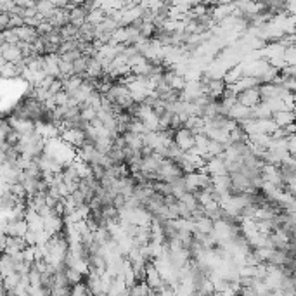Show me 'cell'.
<instances>
[{"instance_id":"6da1fadb","label":"cell","mask_w":296,"mask_h":296,"mask_svg":"<svg viewBox=\"0 0 296 296\" xmlns=\"http://www.w3.org/2000/svg\"><path fill=\"white\" fill-rule=\"evenodd\" d=\"M175 144H177L184 152H189L192 148H196V136H194L192 130L184 126V128L177 130V134H175Z\"/></svg>"},{"instance_id":"7a4b0ae2","label":"cell","mask_w":296,"mask_h":296,"mask_svg":"<svg viewBox=\"0 0 296 296\" xmlns=\"http://www.w3.org/2000/svg\"><path fill=\"white\" fill-rule=\"evenodd\" d=\"M238 102L242 104V106H246V108H251V110H253V108H256L258 104L262 102L260 87L251 88V90H246V92L239 94V96H238Z\"/></svg>"},{"instance_id":"3957f363","label":"cell","mask_w":296,"mask_h":296,"mask_svg":"<svg viewBox=\"0 0 296 296\" xmlns=\"http://www.w3.org/2000/svg\"><path fill=\"white\" fill-rule=\"evenodd\" d=\"M228 118H232L234 122H238V123H242V122H246V120H251V118H254L253 116V110L251 108H246V106H242V104H236L234 108H232L230 111H228Z\"/></svg>"},{"instance_id":"277c9868","label":"cell","mask_w":296,"mask_h":296,"mask_svg":"<svg viewBox=\"0 0 296 296\" xmlns=\"http://www.w3.org/2000/svg\"><path fill=\"white\" fill-rule=\"evenodd\" d=\"M272 120L276 122V125L279 126V128H286V126L291 125V123H296V116H294L293 111H290V110H284V111H279V113H274Z\"/></svg>"},{"instance_id":"5b68a950","label":"cell","mask_w":296,"mask_h":296,"mask_svg":"<svg viewBox=\"0 0 296 296\" xmlns=\"http://www.w3.org/2000/svg\"><path fill=\"white\" fill-rule=\"evenodd\" d=\"M242 76H244V66H242V62H241V64L232 66L230 70L226 71V74H224V82H226L227 87H230V85L238 84Z\"/></svg>"},{"instance_id":"8992f818","label":"cell","mask_w":296,"mask_h":296,"mask_svg":"<svg viewBox=\"0 0 296 296\" xmlns=\"http://www.w3.org/2000/svg\"><path fill=\"white\" fill-rule=\"evenodd\" d=\"M16 35L20 36V40L21 42H24V44H35L36 40L40 38V35H38V32H36L35 28H30V26H21V28H16Z\"/></svg>"},{"instance_id":"52a82bcc","label":"cell","mask_w":296,"mask_h":296,"mask_svg":"<svg viewBox=\"0 0 296 296\" xmlns=\"http://www.w3.org/2000/svg\"><path fill=\"white\" fill-rule=\"evenodd\" d=\"M123 137H125L126 148H130V149H132V151L140 152L142 149H144V136H137V134L126 132Z\"/></svg>"},{"instance_id":"ba28073f","label":"cell","mask_w":296,"mask_h":296,"mask_svg":"<svg viewBox=\"0 0 296 296\" xmlns=\"http://www.w3.org/2000/svg\"><path fill=\"white\" fill-rule=\"evenodd\" d=\"M194 222H196V232H200V234H203V236H212L213 230H215V222H213L212 218H208L206 215L194 220Z\"/></svg>"},{"instance_id":"9c48e42d","label":"cell","mask_w":296,"mask_h":296,"mask_svg":"<svg viewBox=\"0 0 296 296\" xmlns=\"http://www.w3.org/2000/svg\"><path fill=\"white\" fill-rule=\"evenodd\" d=\"M272 110L268 108L267 102H260L256 108H253V116L256 120H270L272 118Z\"/></svg>"},{"instance_id":"30bf717a","label":"cell","mask_w":296,"mask_h":296,"mask_svg":"<svg viewBox=\"0 0 296 296\" xmlns=\"http://www.w3.org/2000/svg\"><path fill=\"white\" fill-rule=\"evenodd\" d=\"M28 279H30V288H32V290H44L42 272H38L35 267H32V270L28 274Z\"/></svg>"},{"instance_id":"8fae6325","label":"cell","mask_w":296,"mask_h":296,"mask_svg":"<svg viewBox=\"0 0 296 296\" xmlns=\"http://www.w3.org/2000/svg\"><path fill=\"white\" fill-rule=\"evenodd\" d=\"M178 201H180L182 204H186L187 208L190 210V212H196V210L201 206L200 201H198V198H196V194H192V192H186Z\"/></svg>"},{"instance_id":"7c38bea8","label":"cell","mask_w":296,"mask_h":296,"mask_svg":"<svg viewBox=\"0 0 296 296\" xmlns=\"http://www.w3.org/2000/svg\"><path fill=\"white\" fill-rule=\"evenodd\" d=\"M149 286L144 282V280H140V282H137L136 286L130 288V296H149Z\"/></svg>"},{"instance_id":"4fadbf2b","label":"cell","mask_w":296,"mask_h":296,"mask_svg":"<svg viewBox=\"0 0 296 296\" xmlns=\"http://www.w3.org/2000/svg\"><path fill=\"white\" fill-rule=\"evenodd\" d=\"M97 113H99V111L94 110L92 106H84L82 108V120H84L85 123H92L94 120L97 118Z\"/></svg>"},{"instance_id":"5bb4252c","label":"cell","mask_w":296,"mask_h":296,"mask_svg":"<svg viewBox=\"0 0 296 296\" xmlns=\"http://www.w3.org/2000/svg\"><path fill=\"white\" fill-rule=\"evenodd\" d=\"M66 277H68L71 288L76 286V284H80V282H84V276H82L80 272L74 270V268H68V270H66Z\"/></svg>"},{"instance_id":"9a60e30c","label":"cell","mask_w":296,"mask_h":296,"mask_svg":"<svg viewBox=\"0 0 296 296\" xmlns=\"http://www.w3.org/2000/svg\"><path fill=\"white\" fill-rule=\"evenodd\" d=\"M88 294H90V291H88V288L85 282H80V284H76V286L71 288V296H88Z\"/></svg>"},{"instance_id":"2e32d148","label":"cell","mask_w":296,"mask_h":296,"mask_svg":"<svg viewBox=\"0 0 296 296\" xmlns=\"http://www.w3.org/2000/svg\"><path fill=\"white\" fill-rule=\"evenodd\" d=\"M10 24V14L9 12H0V30H9Z\"/></svg>"},{"instance_id":"e0dca14e","label":"cell","mask_w":296,"mask_h":296,"mask_svg":"<svg viewBox=\"0 0 296 296\" xmlns=\"http://www.w3.org/2000/svg\"><path fill=\"white\" fill-rule=\"evenodd\" d=\"M288 151H290L291 156H294L296 158V136L288 137Z\"/></svg>"},{"instance_id":"ac0fdd59","label":"cell","mask_w":296,"mask_h":296,"mask_svg":"<svg viewBox=\"0 0 296 296\" xmlns=\"http://www.w3.org/2000/svg\"><path fill=\"white\" fill-rule=\"evenodd\" d=\"M293 96H294V102H296V94H293Z\"/></svg>"}]
</instances>
